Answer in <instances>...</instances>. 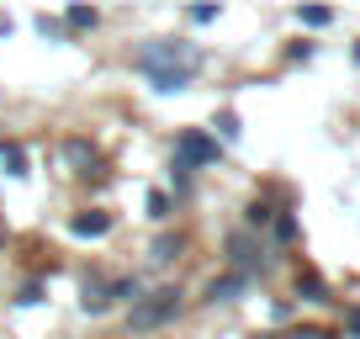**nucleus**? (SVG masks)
Instances as JSON below:
<instances>
[{"mask_svg":"<svg viewBox=\"0 0 360 339\" xmlns=\"http://www.w3.org/2000/svg\"><path fill=\"white\" fill-rule=\"evenodd\" d=\"M16 302L22 307H32V302H43V281H27L22 292H16Z\"/></svg>","mask_w":360,"mask_h":339,"instance_id":"dca6fc26","label":"nucleus"},{"mask_svg":"<svg viewBox=\"0 0 360 339\" xmlns=\"http://www.w3.org/2000/svg\"><path fill=\"white\" fill-rule=\"evenodd\" d=\"M249 223H255V228H259V223H270V207H265V202H255V207H249Z\"/></svg>","mask_w":360,"mask_h":339,"instance_id":"aec40b11","label":"nucleus"},{"mask_svg":"<svg viewBox=\"0 0 360 339\" xmlns=\"http://www.w3.org/2000/svg\"><path fill=\"white\" fill-rule=\"evenodd\" d=\"M297 292H302L307 302H323V297H328V292H323V281H318V276H302V281H297Z\"/></svg>","mask_w":360,"mask_h":339,"instance_id":"ddd939ff","label":"nucleus"},{"mask_svg":"<svg viewBox=\"0 0 360 339\" xmlns=\"http://www.w3.org/2000/svg\"><path fill=\"white\" fill-rule=\"evenodd\" d=\"M286 339H328L323 328H297V334H286Z\"/></svg>","mask_w":360,"mask_h":339,"instance_id":"412c9836","label":"nucleus"},{"mask_svg":"<svg viewBox=\"0 0 360 339\" xmlns=\"http://www.w3.org/2000/svg\"><path fill=\"white\" fill-rule=\"evenodd\" d=\"M148 85H154L159 96H175V91H186L191 85V69H154V75H143Z\"/></svg>","mask_w":360,"mask_h":339,"instance_id":"423d86ee","label":"nucleus"},{"mask_svg":"<svg viewBox=\"0 0 360 339\" xmlns=\"http://www.w3.org/2000/svg\"><path fill=\"white\" fill-rule=\"evenodd\" d=\"M297 16H302V27H328V22H334V11H328V6H302Z\"/></svg>","mask_w":360,"mask_h":339,"instance_id":"9b49d317","label":"nucleus"},{"mask_svg":"<svg viewBox=\"0 0 360 339\" xmlns=\"http://www.w3.org/2000/svg\"><path fill=\"white\" fill-rule=\"evenodd\" d=\"M244 286H249L244 276H233V271H228V276H217V281L207 286V302H233V297L244 292Z\"/></svg>","mask_w":360,"mask_h":339,"instance_id":"6e6552de","label":"nucleus"},{"mask_svg":"<svg viewBox=\"0 0 360 339\" xmlns=\"http://www.w3.org/2000/svg\"><path fill=\"white\" fill-rule=\"evenodd\" d=\"M217 133H223V138H238V117H233V112H217Z\"/></svg>","mask_w":360,"mask_h":339,"instance_id":"a211bd4d","label":"nucleus"},{"mask_svg":"<svg viewBox=\"0 0 360 339\" xmlns=\"http://www.w3.org/2000/svg\"><path fill=\"white\" fill-rule=\"evenodd\" d=\"M175 313H180V286H154V292H143L133 302L127 328H133V334H154V328H165Z\"/></svg>","mask_w":360,"mask_h":339,"instance_id":"f257e3e1","label":"nucleus"},{"mask_svg":"<svg viewBox=\"0 0 360 339\" xmlns=\"http://www.w3.org/2000/svg\"><path fill=\"white\" fill-rule=\"evenodd\" d=\"M186 16H191L196 27H207V22H217V6H191V11H186Z\"/></svg>","mask_w":360,"mask_h":339,"instance_id":"f3484780","label":"nucleus"},{"mask_svg":"<svg viewBox=\"0 0 360 339\" xmlns=\"http://www.w3.org/2000/svg\"><path fill=\"white\" fill-rule=\"evenodd\" d=\"M0 159H6V170H11V175H27V154H22L16 143H6V148H0Z\"/></svg>","mask_w":360,"mask_h":339,"instance_id":"f8f14e48","label":"nucleus"},{"mask_svg":"<svg viewBox=\"0 0 360 339\" xmlns=\"http://www.w3.org/2000/svg\"><path fill=\"white\" fill-rule=\"evenodd\" d=\"M64 165H90V170H85L90 181L101 175V159H96V148H90V143H79V138H75V143H64Z\"/></svg>","mask_w":360,"mask_h":339,"instance_id":"0eeeda50","label":"nucleus"},{"mask_svg":"<svg viewBox=\"0 0 360 339\" xmlns=\"http://www.w3.org/2000/svg\"><path fill=\"white\" fill-rule=\"evenodd\" d=\"M127 297H138V281L127 276V281H117L112 292H106V302H127Z\"/></svg>","mask_w":360,"mask_h":339,"instance_id":"4468645a","label":"nucleus"},{"mask_svg":"<svg viewBox=\"0 0 360 339\" xmlns=\"http://www.w3.org/2000/svg\"><path fill=\"white\" fill-rule=\"evenodd\" d=\"M69 234H75V238H101V234H112V212H101V207H90V212L69 217Z\"/></svg>","mask_w":360,"mask_h":339,"instance_id":"20e7f679","label":"nucleus"},{"mask_svg":"<svg viewBox=\"0 0 360 339\" xmlns=\"http://www.w3.org/2000/svg\"><path fill=\"white\" fill-rule=\"evenodd\" d=\"M64 22L85 32V27H96V22H101V11H96V6H69V11H64Z\"/></svg>","mask_w":360,"mask_h":339,"instance_id":"9d476101","label":"nucleus"},{"mask_svg":"<svg viewBox=\"0 0 360 339\" xmlns=\"http://www.w3.org/2000/svg\"><path fill=\"white\" fill-rule=\"evenodd\" d=\"M228 260H233V276H244V281L265 265V260H259V244H255V238H244V234L228 238Z\"/></svg>","mask_w":360,"mask_h":339,"instance_id":"7ed1b4c3","label":"nucleus"},{"mask_svg":"<svg viewBox=\"0 0 360 339\" xmlns=\"http://www.w3.org/2000/svg\"><path fill=\"white\" fill-rule=\"evenodd\" d=\"M148 217H154V223H159V217H169V196L165 191H148Z\"/></svg>","mask_w":360,"mask_h":339,"instance_id":"2eb2a0df","label":"nucleus"},{"mask_svg":"<svg viewBox=\"0 0 360 339\" xmlns=\"http://www.w3.org/2000/svg\"><path fill=\"white\" fill-rule=\"evenodd\" d=\"M207 159H217V143L207 133H186V138H180V165H186V170L207 165Z\"/></svg>","mask_w":360,"mask_h":339,"instance_id":"39448f33","label":"nucleus"},{"mask_svg":"<svg viewBox=\"0 0 360 339\" xmlns=\"http://www.w3.org/2000/svg\"><path fill=\"white\" fill-rule=\"evenodd\" d=\"M349 328H355V334H360V307H355V313H349Z\"/></svg>","mask_w":360,"mask_h":339,"instance_id":"4be33fe9","label":"nucleus"},{"mask_svg":"<svg viewBox=\"0 0 360 339\" xmlns=\"http://www.w3.org/2000/svg\"><path fill=\"white\" fill-rule=\"evenodd\" d=\"M0 244H6V223H0Z\"/></svg>","mask_w":360,"mask_h":339,"instance_id":"5701e85b","label":"nucleus"},{"mask_svg":"<svg viewBox=\"0 0 360 339\" xmlns=\"http://www.w3.org/2000/svg\"><path fill=\"white\" fill-rule=\"evenodd\" d=\"M196 64H202V53L191 43H180V37H154V43L138 48V69L143 75H154V69H191L196 75Z\"/></svg>","mask_w":360,"mask_h":339,"instance_id":"f03ea898","label":"nucleus"},{"mask_svg":"<svg viewBox=\"0 0 360 339\" xmlns=\"http://www.w3.org/2000/svg\"><path fill=\"white\" fill-rule=\"evenodd\" d=\"M180 249H186V234H159V238H154V249H148V260H154V265H169Z\"/></svg>","mask_w":360,"mask_h":339,"instance_id":"1a4fd4ad","label":"nucleus"},{"mask_svg":"<svg viewBox=\"0 0 360 339\" xmlns=\"http://www.w3.org/2000/svg\"><path fill=\"white\" fill-rule=\"evenodd\" d=\"M276 238H281V244H286V238H297V223H292V217H276Z\"/></svg>","mask_w":360,"mask_h":339,"instance_id":"6ab92c4d","label":"nucleus"}]
</instances>
